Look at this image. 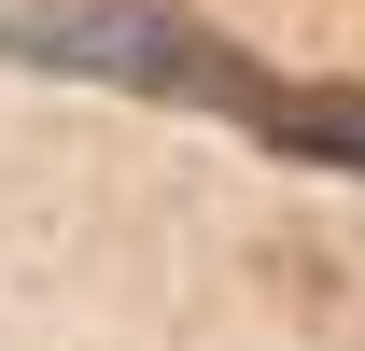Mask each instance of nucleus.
Wrapping results in <instances>:
<instances>
[{
	"label": "nucleus",
	"mask_w": 365,
	"mask_h": 351,
	"mask_svg": "<svg viewBox=\"0 0 365 351\" xmlns=\"http://www.w3.org/2000/svg\"><path fill=\"white\" fill-rule=\"evenodd\" d=\"M0 56L14 71H85V85H127V98H169V113H225L253 127L281 71H253L239 43L182 29L155 0H56V14H0Z\"/></svg>",
	"instance_id": "1"
}]
</instances>
